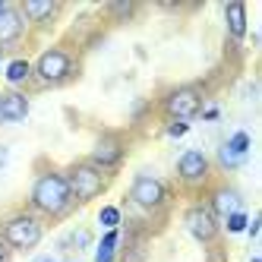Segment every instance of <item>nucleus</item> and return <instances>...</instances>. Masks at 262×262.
<instances>
[{
	"label": "nucleus",
	"instance_id": "nucleus-1",
	"mask_svg": "<svg viewBox=\"0 0 262 262\" xmlns=\"http://www.w3.org/2000/svg\"><path fill=\"white\" fill-rule=\"evenodd\" d=\"M76 209L79 205L73 202L63 167L51 164L48 158H38L35 177H32V190H29V212L38 215L45 224H60Z\"/></svg>",
	"mask_w": 262,
	"mask_h": 262
},
{
	"label": "nucleus",
	"instance_id": "nucleus-2",
	"mask_svg": "<svg viewBox=\"0 0 262 262\" xmlns=\"http://www.w3.org/2000/svg\"><path fill=\"white\" fill-rule=\"evenodd\" d=\"M79 76V48L70 38L51 45L38 54V60L32 63V85L35 89H60L70 85Z\"/></svg>",
	"mask_w": 262,
	"mask_h": 262
},
{
	"label": "nucleus",
	"instance_id": "nucleus-3",
	"mask_svg": "<svg viewBox=\"0 0 262 262\" xmlns=\"http://www.w3.org/2000/svg\"><path fill=\"white\" fill-rule=\"evenodd\" d=\"M63 174H67V183H70V193H73V202H76V205L95 202L98 196L107 193V186H111V177L104 171H98L89 158L70 161L63 167Z\"/></svg>",
	"mask_w": 262,
	"mask_h": 262
},
{
	"label": "nucleus",
	"instance_id": "nucleus-4",
	"mask_svg": "<svg viewBox=\"0 0 262 262\" xmlns=\"http://www.w3.org/2000/svg\"><path fill=\"white\" fill-rule=\"evenodd\" d=\"M45 228L48 224L26 209V212H16V215L0 221V240L10 247V253H29L41 243Z\"/></svg>",
	"mask_w": 262,
	"mask_h": 262
},
{
	"label": "nucleus",
	"instance_id": "nucleus-5",
	"mask_svg": "<svg viewBox=\"0 0 262 262\" xmlns=\"http://www.w3.org/2000/svg\"><path fill=\"white\" fill-rule=\"evenodd\" d=\"M171 186H167L161 177L152 174H139L129 186V202L136 205L142 215H164L171 209Z\"/></svg>",
	"mask_w": 262,
	"mask_h": 262
},
{
	"label": "nucleus",
	"instance_id": "nucleus-6",
	"mask_svg": "<svg viewBox=\"0 0 262 262\" xmlns=\"http://www.w3.org/2000/svg\"><path fill=\"white\" fill-rule=\"evenodd\" d=\"M158 111L167 120H183L190 123L196 114H202V89L196 82H183L167 89L164 95L158 98Z\"/></svg>",
	"mask_w": 262,
	"mask_h": 262
},
{
	"label": "nucleus",
	"instance_id": "nucleus-7",
	"mask_svg": "<svg viewBox=\"0 0 262 262\" xmlns=\"http://www.w3.org/2000/svg\"><path fill=\"white\" fill-rule=\"evenodd\" d=\"M126 152H129V145H126V136L117 133V129H104V133L95 139V145H92V152H89V161L98 167V171H104L107 177H114L123 161H126Z\"/></svg>",
	"mask_w": 262,
	"mask_h": 262
},
{
	"label": "nucleus",
	"instance_id": "nucleus-8",
	"mask_svg": "<svg viewBox=\"0 0 262 262\" xmlns=\"http://www.w3.org/2000/svg\"><path fill=\"white\" fill-rule=\"evenodd\" d=\"M177 180L183 190H190V193H202V190H209V183H212V161L205 152H199V148H186V152L177 158Z\"/></svg>",
	"mask_w": 262,
	"mask_h": 262
},
{
	"label": "nucleus",
	"instance_id": "nucleus-9",
	"mask_svg": "<svg viewBox=\"0 0 262 262\" xmlns=\"http://www.w3.org/2000/svg\"><path fill=\"white\" fill-rule=\"evenodd\" d=\"M183 224H186V231H190V237L196 243H202V247L221 243V221L205 202H193L190 209L183 212Z\"/></svg>",
	"mask_w": 262,
	"mask_h": 262
},
{
	"label": "nucleus",
	"instance_id": "nucleus-10",
	"mask_svg": "<svg viewBox=\"0 0 262 262\" xmlns=\"http://www.w3.org/2000/svg\"><path fill=\"white\" fill-rule=\"evenodd\" d=\"M16 7H19L26 26L35 29V32L54 29V23H57L60 13H63V4H57V0H23V4H16Z\"/></svg>",
	"mask_w": 262,
	"mask_h": 262
},
{
	"label": "nucleus",
	"instance_id": "nucleus-11",
	"mask_svg": "<svg viewBox=\"0 0 262 262\" xmlns=\"http://www.w3.org/2000/svg\"><path fill=\"white\" fill-rule=\"evenodd\" d=\"M26 32H29V26L23 19L19 7H16V4H4V10H0V51L23 45Z\"/></svg>",
	"mask_w": 262,
	"mask_h": 262
},
{
	"label": "nucleus",
	"instance_id": "nucleus-12",
	"mask_svg": "<svg viewBox=\"0 0 262 262\" xmlns=\"http://www.w3.org/2000/svg\"><path fill=\"white\" fill-rule=\"evenodd\" d=\"M209 209L218 215V218H228V215H234V212H243V193L237 190V186H231V183H218V186H212L209 190V196L202 199Z\"/></svg>",
	"mask_w": 262,
	"mask_h": 262
},
{
	"label": "nucleus",
	"instance_id": "nucleus-13",
	"mask_svg": "<svg viewBox=\"0 0 262 262\" xmlns=\"http://www.w3.org/2000/svg\"><path fill=\"white\" fill-rule=\"evenodd\" d=\"M29 117V95L19 89L0 92V120L4 123H19Z\"/></svg>",
	"mask_w": 262,
	"mask_h": 262
},
{
	"label": "nucleus",
	"instance_id": "nucleus-14",
	"mask_svg": "<svg viewBox=\"0 0 262 262\" xmlns=\"http://www.w3.org/2000/svg\"><path fill=\"white\" fill-rule=\"evenodd\" d=\"M224 26H228V35L234 41L247 38V4H240V0L224 4Z\"/></svg>",
	"mask_w": 262,
	"mask_h": 262
},
{
	"label": "nucleus",
	"instance_id": "nucleus-15",
	"mask_svg": "<svg viewBox=\"0 0 262 262\" xmlns=\"http://www.w3.org/2000/svg\"><path fill=\"white\" fill-rule=\"evenodd\" d=\"M29 79H32V63H29L26 57H16V60H10V63H7V82H10L13 89L26 85Z\"/></svg>",
	"mask_w": 262,
	"mask_h": 262
},
{
	"label": "nucleus",
	"instance_id": "nucleus-16",
	"mask_svg": "<svg viewBox=\"0 0 262 262\" xmlns=\"http://www.w3.org/2000/svg\"><path fill=\"white\" fill-rule=\"evenodd\" d=\"M117 243H120V231H117V228L107 231L104 240L98 243V256H95V262H117Z\"/></svg>",
	"mask_w": 262,
	"mask_h": 262
},
{
	"label": "nucleus",
	"instance_id": "nucleus-17",
	"mask_svg": "<svg viewBox=\"0 0 262 262\" xmlns=\"http://www.w3.org/2000/svg\"><path fill=\"white\" fill-rule=\"evenodd\" d=\"M139 13L136 4H107L104 7V16L111 23H126V19H133V16Z\"/></svg>",
	"mask_w": 262,
	"mask_h": 262
},
{
	"label": "nucleus",
	"instance_id": "nucleus-18",
	"mask_svg": "<svg viewBox=\"0 0 262 262\" xmlns=\"http://www.w3.org/2000/svg\"><path fill=\"white\" fill-rule=\"evenodd\" d=\"M240 164H243V155H237L234 148L224 142V145L218 148V167H221V171H237Z\"/></svg>",
	"mask_w": 262,
	"mask_h": 262
},
{
	"label": "nucleus",
	"instance_id": "nucleus-19",
	"mask_svg": "<svg viewBox=\"0 0 262 262\" xmlns=\"http://www.w3.org/2000/svg\"><path fill=\"white\" fill-rule=\"evenodd\" d=\"M247 215L243 212H234V215H228L224 218V228H228V234H240V231H247Z\"/></svg>",
	"mask_w": 262,
	"mask_h": 262
},
{
	"label": "nucleus",
	"instance_id": "nucleus-20",
	"mask_svg": "<svg viewBox=\"0 0 262 262\" xmlns=\"http://www.w3.org/2000/svg\"><path fill=\"white\" fill-rule=\"evenodd\" d=\"M228 145L234 148L237 155H243V158H247V152H250V136H247V133L240 129V133H234V136L228 139Z\"/></svg>",
	"mask_w": 262,
	"mask_h": 262
},
{
	"label": "nucleus",
	"instance_id": "nucleus-21",
	"mask_svg": "<svg viewBox=\"0 0 262 262\" xmlns=\"http://www.w3.org/2000/svg\"><path fill=\"white\" fill-rule=\"evenodd\" d=\"M98 221L104 224V228H111V231H114V228H117V224H120V212L114 209V205H107V209H101V215H98Z\"/></svg>",
	"mask_w": 262,
	"mask_h": 262
},
{
	"label": "nucleus",
	"instance_id": "nucleus-22",
	"mask_svg": "<svg viewBox=\"0 0 262 262\" xmlns=\"http://www.w3.org/2000/svg\"><path fill=\"white\" fill-rule=\"evenodd\" d=\"M186 133H190V123H183V120H171V123H167V136H171V139H180Z\"/></svg>",
	"mask_w": 262,
	"mask_h": 262
},
{
	"label": "nucleus",
	"instance_id": "nucleus-23",
	"mask_svg": "<svg viewBox=\"0 0 262 262\" xmlns=\"http://www.w3.org/2000/svg\"><path fill=\"white\" fill-rule=\"evenodd\" d=\"M205 262H228V253H224L221 243H215V247H209V259Z\"/></svg>",
	"mask_w": 262,
	"mask_h": 262
},
{
	"label": "nucleus",
	"instance_id": "nucleus-24",
	"mask_svg": "<svg viewBox=\"0 0 262 262\" xmlns=\"http://www.w3.org/2000/svg\"><path fill=\"white\" fill-rule=\"evenodd\" d=\"M259 228H262V221H259V218H253V221L247 224V234H250V237H256V234H259Z\"/></svg>",
	"mask_w": 262,
	"mask_h": 262
},
{
	"label": "nucleus",
	"instance_id": "nucleus-25",
	"mask_svg": "<svg viewBox=\"0 0 262 262\" xmlns=\"http://www.w3.org/2000/svg\"><path fill=\"white\" fill-rule=\"evenodd\" d=\"M10 256H13V253H10V247H7L4 240H0V262H10Z\"/></svg>",
	"mask_w": 262,
	"mask_h": 262
},
{
	"label": "nucleus",
	"instance_id": "nucleus-26",
	"mask_svg": "<svg viewBox=\"0 0 262 262\" xmlns=\"http://www.w3.org/2000/svg\"><path fill=\"white\" fill-rule=\"evenodd\" d=\"M250 262H262V259H259V256H253V259H250Z\"/></svg>",
	"mask_w": 262,
	"mask_h": 262
},
{
	"label": "nucleus",
	"instance_id": "nucleus-27",
	"mask_svg": "<svg viewBox=\"0 0 262 262\" xmlns=\"http://www.w3.org/2000/svg\"><path fill=\"white\" fill-rule=\"evenodd\" d=\"M45 262H51V259H45Z\"/></svg>",
	"mask_w": 262,
	"mask_h": 262
},
{
	"label": "nucleus",
	"instance_id": "nucleus-28",
	"mask_svg": "<svg viewBox=\"0 0 262 262\" xmlns=\"http://www.w3.org/2000/svg\"><path fill=\"white\" fill-rule=\"evenodd\" d=\"M0 54H4V51H0Z\"/></svg>",
	"mask_w": 262,
	"mask_h": 262
}]
</instances>
